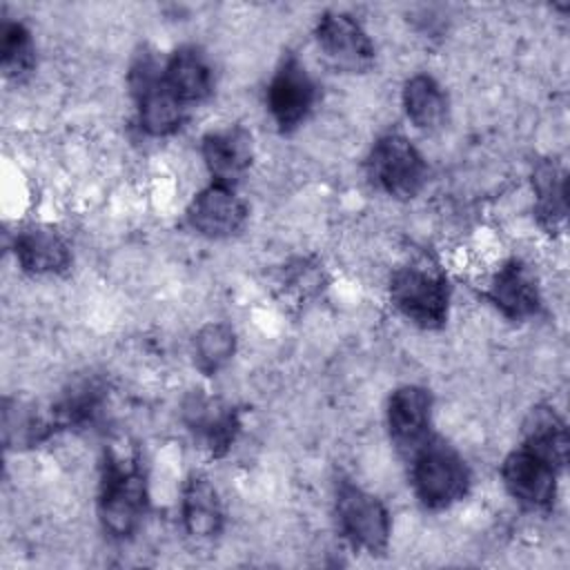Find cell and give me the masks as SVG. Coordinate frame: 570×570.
I'll use <instances>...</instances> for the list:
<instances>
[{
    "label": "cell",
    "instance_id": "7",
    "mask_svg": "<svg viewBox=\"0 0 570 570\" xmlns=\"http://www.w3.org/2000/svg\"><path fill=\"white\" fill-rule=\"evenodd\" d=\"M316 100V87L298 58L287 56L267 85V107L281 131L296 129Z\"/></svg>",
    "mask_w": 570,
    "mask_h": 570
},
{
    "label": "cell",
    "instance_id": "2",
    "mask_svg": "<svg viewBox=\"0 0 570 570\" xmlns=\"http://www.w3.org/2000/svg\"><path fill=\"white\" fill-rule=\"evenodd\" d=\"M412 485L425 508L443 510L468 494L470 470L450 443L430 436L412 454Z\"/></svg>",
    "mask_w": 570,
    "mask_h": 570
},
{
    "label": "cell",
    "instance_id": "15",
    "mask_svg": "<svg viewBox=\"0 0 570 570\" xmlns=\"http://www.w3.org/2000/svg\"><path fill=\"white\" fill-rule=\"evenodd\" d=\"M13 254L27 274H60L71 263L67 240L51 227L31 225L16 234Z\"/></svg>",
    "mask_w": 570,
    "mask_h": 570
},
{
    "label": "cell",
    "instance_id": "10",
    "mask_svg": "<svg viewBox=\"0 0 570 570\" xmlns=\"http://www.w3.org/2000/svg\"><path fill=\"white\" fill-rule=\"evenodd\" d=\"M247 218V205L229 185L212 183L200 189L189 207L187 223L194 232L207 238H227L236 234Z\"/></svg>",
    "mask_w": 570,
    "mask_h": 570
},
{
    "label": "cell",
    "instance_id": "14",
    "mask_svg": "<svg viewBox=\"0 0 570 570\" xmlns=\"http://www.w3.org/2000/svg\"><path fill=\"white\" fill-rule=\"evenodd\" d=\"M203 160L220 185H234L252 165V136L243 127H223L205 134Z\"/></svg>",
    "mask_w": 570,
    "mask_h": 570
},
{
    "label": "cell",
    "instance_id": "17",
    "mask_svg": "<svg viewBox=\"0 0 570 570\" xmlns=\"http://www.w3.org/2000/svg\"><path fill=\"white\" fill-rule=\"evenodd\" d=\"M183 525L194 539H214L223 530V505L216 488L200 474L187 479L180 501Z\"/></svg>",
    "mask_w": 570,
    "mask_h": 570
},
{
    "label": "cell",
    "instance_id": "16",
    "mask_svg": "<svg viewBox=\"0 0 570 570\" xmlns=\"http://www.w3.org/2000/svg\"><path fill=\"white\" fill-rule=\"evenodd\" d=\"M163 76H165V82L171 89V94L183 105L205 100L214 87L212 67H209L205 53L191 45L178 47L169 56V60L163 69Z\"/></svg>",
    "mask_w": 570,
    "mask_h": 570
},
{
    "label": "cell",
    "instance_id": "9",
    "mask_svg": "<svg viewBox=\"0 0 570 570\" xmlns=\"http://www.w3.org/2000/svg\"><path fill=\"white\" fill-rule=\"evenodd\" d=\"M559 472V468L523 445L510 452L501 465L505 490L532 510H546L554 503Z\"/></svg>",
    "mask_w": 570,
    "mask_h": 570
},
{
    "label": "cell",
    "instance_id": "6",
    "mask_svg": "<svg viewBox=\"0 0 570 570\" xmlns=\"http://www.w3.org/2000/svg\"><path fill=\"white\" fill-rule=\"evenodd\" d=\"M367 174L372 183L394 198H414L428 178L421 151L401 134L381 136L370 156Z\"/></svg>",
    "mask_w": 570,
    "mask_h": 570
},
{
    "label": "cell",
    "instance_id": "19",
    "mask_svg": "<svg viewBox=\"0 0 570 570\" xmlns=\"http://www.w3.org/2000/svg\"><path fill=\"white\" fill-rule=\"evenodd\" d=\"M56 432L51 410L40 412L38 407L22 401H4L2 410V439L7 448H31L42 443Z\"/></svg>",
    "mask_w": 570,
    "mask_h": 570
},
{
    "label": "cell",
    "instance_id": "24",
    "mask_svg": "<svg viewBox=\"0 0 570 570\" xmlns=\"http://www.w3.org/2000/svg\"><path fill=\"white\" fill-rule=\"evenodd\" d=\"M236 352V336L225 323H207L194 338V363L203 374L223 370Z\"/></svg>",
    "mask_w": 570,
    "mask_h": 570
},
{
    "label": "cell",
    "instance_id": "12",
    "mask_svg": "<svg viewBox=\"0 0 570 570\" xmlns=\"http://www.w3.org/2000/svg\"><path fill=\"white\" fill-rule=\"evenodd\" d=\"M183 421L214 454H223L240 430L238 412L218 396L189 392L183 401Z\"/></svg>",
    "mask_w": 570,
    "mask_h": 570
},
{
    "label": "cell",
    "instance_id": "1",
    "mask_svg": "<svg viewBox=\"0 0 570 570\" xmlns=\"http://www.w3.org/2000/svg\"><path fill=\"white\" fill-rule=\"evenodd\" d=\"M147 510V481L140 454L134 445L118 441L105 450L98 517L114 539L131 537Z\"/></svg>",
    "mask_w": 570,
    "mask_h": 570
},
{
    "label": "cell",
    "instance_id": "23",
    "mask_svg": "<svg viewBox=\"0 0 570 570\" xmlns=\"http://www.w3.org/2000/svg\"><path fill=\"white\" fill-rule=\"evenodd\" d=\"M0 60L7 78H24L31 73L36 65V47L29 29L18 22L4 18L0 24Z\"/></svg>",
    "mask_w": 570,
    "mask_h": 570
},
{
    "label": "cell",
    "instance_id": "18",
    "mask_svg": "<svg viewBox=\"0 0 570 570\" xmlns=\"http://www.w3.org/2000/svg\"><path fill=\"white\" fill-rule=\"evenodd\" d=\"M523 448L550 461L563 470L568 456V434L563 419L550 405H537L530 410L523 423Z\"/></svg>",
    "mask_w": 570,
    "mask_h": 570
},
{
    "label": "cell",
    "instance_id": "22",
    "mask_svg": "<svg viewBox=\"0 0 570 570\" xmlns=\"http://www.w3.org/2000/svg\"><path fill=\"white\" fill-rule=\"evenodd\" d=\"M534 194H537V218L546 229H557L566 220V178L563 171L543 160L534 167Z\"/></svg>",
    "mask_w": 570,
    "mask_h": 570
},
{
    "label": "cell",
    "instance_id": "5",
    "mask_svg": "<svg viewBox=\"0 0 570 570\" xmlns=\"http://www.w3.org/2000/svg\"><path fill=\"white\" fill-rule=\"evenodd\" d=\"M129 87L138 105V122L149 136H169L183 122V102L171 94L165 82L163 69L151 53H138L131 71Z\"/></svg>",
    "mask_w": 570,
    "mask_h": 570
},
{
    "label": "cell",
    "instance_id": "11",
    "mask_svg": "<svg viewBox=\"0 0 570 570\" xmlns=\"http://www.w3.org/2000/svg\"><path fill=\"white\" fill-rule=\"evenodd\" d=\"M432 396L425 387L401 385L387 401L390 439L403 454H414L430 439Z\"/></svg>",
    "mask_w": 570,
    "mask_h": 570
},
{
    "label": "cell",
    "instance_id": "3",
    "mask_svg": "<svg viewBox=\"0 0 570 570\" xmlns=\"http://www.w3.org/2000/svg\"><path fill=\"white\" fill-rule=\"evenodd\" d=\"M390 298L414 325L434 330L448 318L450 287L443 274L423 265H405L392 274Z\"/></svg>",
    "mask_w": 570,
    "mask_h": 570
},
{
    "label": "cell",
    "instance_id": "21",
    "mask_svg": "<svg viewBox=\"0 0 570 570\" xmlns=\"http://www.w3.org/2000/svg\"><path fill=\"white\" fill-rule=\"evenodd\" d=\"M105 387L96 379H85L71 385L69 392L51 407L56 430H76L96 423L102 412Z\"/></svg>",
    "mask_w": 570,
    "mask_h": 570
},
{
    "label": "cell",
    "instance_id": "8",
    "mask_svg": "<svg viewBox=\"0 0 570 570\" xmlns=\"http://www.w3.org/2000/svg\"><path fill=\"white\" fill-rule=\"evenodd\" d=\"M316 40L327 60L338 69L365 71L374 62V45L352 13L325 11L316 24Z\"/></svg>",
    "mask_w": 570,
    "mask_h": 570
},
{
    "label": "cell",
    "instance_id": "4",
    "mask_svg": "<svg viewBox=\"0 0 570 570\" xmlns=\"http://www.w3.org/2000/svg\"><path fill=\"white\" fill-rule=\"evenodd\" d=\"M334 510L338 530L352 548L370 554H383L387 550L392 530L390 512L374 494L350 481H341L336 485Z\"/></svg>",
    "mask_w": 570,
    "mask_h": 570
},
{
    "label": "cell",
    "instance_id": "20",
    "mask_svg": "<svg viewBox=\"0 0 570 570\" xmlns=\"http://www.w3.org/2000/svg\"><path fill=\"white\" fill-rule=\"evenodd\" d=\"M403 107L419 129H436L448 116V96L432 76L416 73L403 87Z\"/></svg>",
    "mask_w": 570,
    "mask_h": 570
},
{
    "label": "cell",
    "instance_id": "13",
    "mask_svg": "<svg viewBox=\"0 0 570 570\" xmlns=\"http://www.w3.org/2000/svg\"><path fill=\"white\" fill-rule=\"evenodd\" d=\"M488 298L510 321H523L541 309V292L530 267L517 258L503 263L494 274Z\"/></svg>",
    "mask_w": 570,
    "mask_h": 570
}]
</instances>
